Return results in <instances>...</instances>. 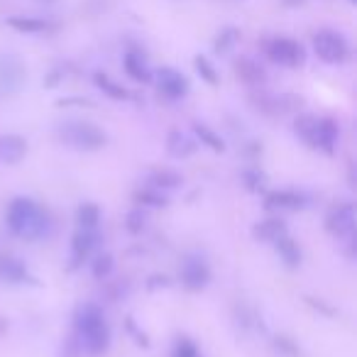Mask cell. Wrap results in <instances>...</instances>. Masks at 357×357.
Returning <instances> with one entry per match:
<instances>
[{
	"label": "cell",
	"instance_id": "cell-1",
	"mask_svg": "<svg viewBox=\"0 0 357 357\" xmlns=\"http://www.w3.org/2000/svg\"><path fill=\"white\" fill-rule=\"evenodd\" d=\"M74 331L79 350L89 357H100L110 345V328L98 303H81L74 313Z\"/></svg>",
	"mask_w": 357,
	"mask_h": 357
},
{
	"label": "cell",
	"instance_id": "cell-2",
	"mask_svg": "<svg viewBox=\"0 0 357 357\" xmlns=\"http://www.w3.org/2000/svg\"><path fill=\"white\" fill-rule=\"evenodd\" d=\"M6 223L10 233L22 240H42L52 230V218L47 215V211L32 199H25V196L10 201Z\"/></svg>",
	"mask_w": 357,
	"mask_h": 357
},
{
	"label": "cell",
	"instance_id": "cell-3",
	"mask_svg": "<svg viewBox=\"0 0 357 357\" xmlns=\"http://www.w3.org/2000/svg\"><path fill=\"white\" fill-rule=\"evenodd\" d=\"M294 132L311 149H321L326 154H333L337 139H340V125L333 118H318L313 113H301L296 118V123H294Z\"/></svg>",
	"mask_w": 357,
	"mask_h": 357
},
{
	"label": "cell",
	"instance_id": "cell-4",
	"mask_svg": "<svg viewBox=\"0 0 357 357\" xmlns=\"http://www.w3.org/2000/svg\"><path fill=\"white\" fill-rule=\"evenodd\" d=\"M56 137L71 149L79 152H98L108 144V135L93 123L86 120H64L56 125Z\"/></svg>",
	"mask_w": 357,
	"mask_h": 357
},
{
	"label": "cell",
	"instance_id": "cell-5",
	"mask_svg": "<svg viewBox=\"0 0 357 357\" xmlns=\"http://www.w3.org/2000/svg\"><path fill=\"white\" fill-rule=\"evenodd\" d=\"M264 54L269 56V61L287 69H298L306 61V50L301 42L291 40V37H272L264 42Z\"/></svg>",
	"mask_w": 357,
	"mask_h": 357
},
{
	"label": "cell",
	"instance_id": "cell-6",
	"mask_svg": "<svg viewBox=\"0 0 357 357\" xmlns=\"http://www.w3.org/2000/svg\"><path fill=\"white\" fill-rule=\"evenodd\" d=\"M313 50H316L318 59L326 64H345L350 56V45L335 30H318L313 35Z\"/></svg>",
	"mask_w": 357,
	"mask_h": 357
},
{
	"label": "cell",
	"instance_id": "cell-7",
	"mask_svg": "<svg viewBox=\"0 0 357 357\" xmlns=\"http://www.w3.org/2000/svg\"><path fill=\"white\" fill-rule=\"evenodd\" d=\"M355 225H357V215H355V206L350 201L345 204H337L328 211L326 215V228L335 235L337 240H352L355 238Z\"/></svg>",
	"mask_w": 357,
	"mask_h": 357
},
{
	"label": "cell",
	"instance_id": "cell-8",
	"mask_svg": "<svg viewBox=\"0 0 357 357\" xmlns=\"http://www.w3.org/2000/svg\"><path fill=\"white\" fill-rule=\"evenodd\" d=\"M152 79L157 81L159 93H162L164 98H169V100H178V98H184V96L189 93V79H186L181 71L172 69V66H162V69H159Z\"/></svg>",
	"mask_w": 357,
	"mask_h": 357
},
{
	"label": "cell",
	"instance_id": "cell-9",
	"mask_svg": "<svg viewBox=\"0 0 357 357\" xmlns=\"http://www.w3.org/2000/svg\"><path fill=\"white\" fill-rule=\"evenodd\" d=\"M25 79H27L25 64H22L17 56H13V54L0 56V91L15 93V91L22 89Z\"/></svg>",
	"mask_w": 357,
	"mask_h": 357
},
{
	"label": "cell",
	"instance_id": "cell-10",
	"mask_svg": "<svg viewBox=\"0 0 357 357\" xmlns=\"http://www.w3.org/2000/svg\"><path fill=\"white\" fill-rule=\"evenodd\" d=\"M208 282H211V269L204 259H199V257L184 259V264H181V284H184L186 289L201 291V289L208 287Z\"/></svg>",
	"mask_w": 357,
	"mask_h": 357
},
{
	"label": "cell",
	"instance_id": "cell-11",
	"mask_svg": "<svg viewBox=\"0 0 357 357\" xmlns=\"http://www.w3.org/2000/svg\"><path fill=\"white\" fill-rule=\"evenodd\" d=\"M98 245V233L96 230H76V235L71 238V267H79L91 257V252Z\"/></svg>",
	"mask_w": 357,
	"mask_h": 357
},
{
	"label": "cell",
	"instance_id": "cell-12",
	"mask_svg": "<svg viewBox=\"0 0 357 357\" xmlns=\"http://www.w3.org/2000/svg\"><path fill=\"white\" fill-rule=\"evenodd\" d=\"M27 154V142L20 135H0V164L13 167L22 162Z\"/></svg>",
	"mask_w": 357,
	"mask_h": 357
},
{
	"label": "cell",
	"instance_id": "cell-13",
	"mask_svg": "<svg viewBox=\"0 0 357 357\" xmlns=\"http://www.w3.org/2000/svg\"><path fill=\"white\" fill-rule=\"evenodd\" d=\"M264 204H267V208H277V211H301L306 206V196L291 189H279V191H269L264 196Z\"/></svg>",
	"mask_w": 357,
	"mask_h": 357
},
{
	"label": "cell",
	"instance_id": "cell-14",
	"mask_svg": "<svg viewBox=\"0 0 357 357\" xmlns=\"http://www.w3.org/2000/svg\"><path fill=\"white\" fill-rule=\"evenodd\" d=\"M235 74H238V79L243 81V84L255 86V89L267 81V71H264V66L259 64V61H255L252 56H240V59L235 61Z\"/></svg>",
	"mask_w": 357,
	"mask_h": 357
},
{
	"label": "cell",
	"instance_id": "cell-15",
	"mask_svg": "<svg viewBox=\"0 0 357 357\" xmlns=\"http://www.w3.org/2000/svg\"><path fill=\"white\" fill-rule=\"evenodd\" d=\"M123 66H125V74H128L132 81H137V84H149L154 76L147 64V59H144L142 54H137V52H128L123 59Z\"/></svg>",
	"mask_w": 357,
	"mask_h": 357
},
{
	"label": "cell",
	"instance_id": "cell-16",
	"mask_svg": "<svg viewBox=\"0 0 357 357\" xmlns=\"http://www.w3.org/2000/svg\"><path fill=\"white\" fill-rule=\"evenodd\" d=\"M167 152L174 159H186L196 152V142L186 132H181V130H172L167 137Z\"/></svg>",
	"mask_w": 357,
	"mask_h": 357
},
{
	"label": "cell",
	"instance_id": "cell-17",
	"mask_svg": "<svg viewBox=\"0 0 357 357\" xmlns=\"http://www.w3.org/2000/svg\"><path fill=\"white\" fill-rule=\"evenodd\" d=\"M184 184V176L174 169H152L147 174V186L152 189H159V191H172V189H178V186Z\"/></svg>",
	"mask_w": 357,
	"mask_h": 357
},
{
	"label": "cell",
	"instance_id": "cell-18",
	"mask_svg": "<svg viewBox=\"0 0 357 357\" xmlns=\"http://www.w3.org/2000/svg\"><path fill=\"white\" fill-rule=\"evenodd\" d=\"M8 27H13L15 32H25V35H42V32L54 30L50 20H42V17H22L13 15L8 17Z\"/></svg>",
	"mask_w": 357,
	"mask_h": 357
},
{
	"label": "cell",
	"instance_id": "cell-19",
	"mask_svg": "<svg viewBox=\"0 0 357 357\" xmlns=\"http://www.w3.org/2000/svg\"><path fill=\"white\" fill-rule=\"evenodd\" d=\"M0 279L8 284H25V282H32V277L27 274L25 264L20 259H0Z\"/></svg>",
	"mask_w": 357,
	"mask_h": 357
},
{
	"label": "cell",
	"instance_id": "cell-20",
	"mask_svg": "<svg viewBox=\"0 0 357 357\" xmlns=\"http://www.w3.org/2000/svg\"><path fill=\"white\" fill-rule=\"evenodd\" d=\"M282 235H287V225H284L282 218H267L255 225V238L262 240V243H274Z\"/></svg>",
	"mask_w": 357,
	"mask_h": 357
},
{
	"label": "cell",
	"instance_id": "cell-21",
	"mask_svg": "<svg viewBox=\"0 0 357 357\" xmlns=\"http://www.w3.org/2000/svg\"><path fill=\"white\" fill-rule=\"evenodd\" d=\"M274 248H277V252H279V257L284 259V264L287 267H291V269H296L298 264H301V250H298V245L294 243L289 235H282L279 240H274Z\"/></svg>",
	"mask_w": 357,
	"mask_h": 357
},
{
	"label": "cell",
	"instance_id": "cell-22",
	"mask_svg": "<svg viewBox=\"0 0 357 357\" xmlns=\"http://www.w3.org/2000/svg\"><path fill=\"white\" fill-rule=\"evenodd\" d=\"M76 223L81 230H96L100 223V208L96 204H81L76 211Z\"/></svg>",
	"mask_w": 357,
	"mask_h": 357
},
{
	"label": "cell",
	"instance_id": "cell-23",
	"mask_svg": "<svg viewBox=\"0 0 357 357\" xmlns=\"http://www.w3.org/2000/svg\"><path fill=\"white\" fill-rule=\"evenodd\" d=\"M135 204L147 206V208H162V206L169 204V199L162 194L159 189H152V186H144V189L135 191Z\"/></svg>",
	"mask_w": 357,
	"mask_h": 357
},
{
	"label": "cell",
	"instance_id": "cell-24",
	"mask_svg": "<svg viewBox=\"0 0 357 357\" xmlns=\"http://www.w3.org/2000/svg\"><path fill=\"white\" fill-rule=\"evenodd\" d=\"M194 132H196V137L201 139V144H206L208 149H213V152H225V142L220 139V135H215L213 130L208 128V125L196 123Z\"/></svg>",
	"mask_w": 357,
	"mask_h": 357
},
{
	"label": "cell",
	"instance_id": "cell-25",
	"mask_svg": "<svg viewBox=\"0 0 357 357\" xmlns=\"http://www.w3.org/2000/svg\"><path fill=\"white\" fill-rule=\"evenodd\" d=\"M93 81H96V86H98L100 91H103L108 98H113V100H125V98H130V93L123 89V86H118L113 79H108L105 74H96L93 76Z\"/></svg>",
	"mask_w": 357,
	"mask_h": 357
},
{
	"label": "cell",
	"instance_id": "cell-26",
	"mask_svg": "<svg viewBox=\"0 0 357 357\" xmlns=\"http://www.w3.org/2000/svg\"><path fill=\"white\" fill-rule=\"evenodd\" d=\"M144 228H147V213L142 211V206H137V208H132L125 215V230L130 235H139Z\"/></svg>",
	"mask_w": 357,
	"mask_h": 357
},
{
	"label": "cell",
	"instance_id": "cell-27",
	"mask_svg": "<svg viewBox=\"0 0 357 357\" xmlns=\"http://www.w3.org/2000/svg\"><path fill=\"white\" fill-rule=\"evenodd\" d=\"M115 262H113V255H98V257L93 259V264H91V272H93V277L98 279V282H103V279L110 277V272H113Z\"/></svg>",
	"mask_w": 357,
	"mask_h": 357
},
{
	"label": "cell",
	"instance_id": "cell-28",
	"mask_svg": "<svg viewBox=\"0 0 357 357\" xmlns=\"http://www.w3.org/2000/svg\"><path fill=\"white\" fill-rule=\"evenodd\" d=\"M194 66H196V71H199L201 74V79L206 81V84H211V86H215L220 81V76H218V71H215V66L211 64L208 59H206V56H196L194 59Z\"/></svg>",
	"mask_w": 357,
	"mask_h": 357
},
{
	"label": "cell",
	"instance_id": "cell-29",
	"mask_svg": "<svg viewBox=\"0 0 357 357\" xmlns=\"http://www.w3.org/2000/svg\"><path fill=\"white\" fill-rule=\"evenodd\" d=\"M238 37H240V32L235 30V27H225L218 35V40H215V52H218V54H228L235 47V42H238Z\"/></svg>",
	"mask_w": 357,
	"mask_h": 357
},
{
	"label": "cell",
	"instance_id": "cell-30",
	"mask_svg": "<svg viewBox=\"0 0 357 357\" xmlns=\"http://www.w3.org/2000/svg\"><path fill=\"white\" fill-rule=\"evenodd\" d=\"M243 181H245V186H248L250 191H262V186H264V174L262 172H257V169H250V172H245L243 174Z\"/></svg>",
	"mask_w": 357,
	"mask_h": 357
},
{
	"label": "cell",
	"instance_id": "cell-31",
	"mask_svg": "<svg viewBox=\"0 0 357 357\" xmlns=\"http://www.w3.org/2000/svg\"><path fill=\"white\" fill-rule=\"evenodd\" d=\"M174 357H201V352L194 342L181 337V340L176 342V347H174Z\"/></svg>",
	"mask_w": 357,
	"mask_h": 357
},
{
	"label": "cell",
	"instance_id": "cell-32",
	"mask_svg": "<svg viewBox=\"0 0 357 357\" xmlns=\"http://www.w3.org/2000/svg\"><path fill=\"white\" fill-rule=\"evenodd\" d=\"M282 3H284L287 8H296V6H303L306 0H282Z\"/></svg>",
	"mask_w": 357,
	"mask_h": 357
},
{
	"label": "cell",
	"instance_id": "cell-33",
	"mask_svg": "<svg viewBox=\"0 0 357 357\" xmlns=\"http://www.w3.org/2000/svg\"><path fill=\"white\" fill-rule=\"evenodd\" d=\"M40 3H56V0H40Z\"/></svg>",
	"mask_w": 357,
	"mask_h": 357
},
{
	"label": "cell",
	"instance_id": "cell-34",
	"mask_svg": "<svg viewBox=\"0 0 357 357\" xmlns=\"http://www.w3.org/2000/svg\"><path fill=\"white\" fill-rule=\"evenodd\" d=\"M347 3H352V6H355V3H357V0H347Z\"/></svg>",
	"mask_w": 357,
	"mask_h": 357
}]
</instances>
